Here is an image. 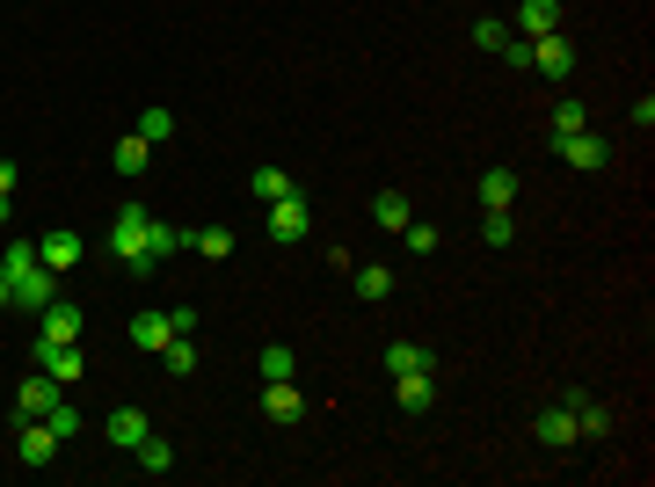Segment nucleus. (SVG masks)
Masks as SVG:
<instances>
[{"label":"nucleus","instance_id":"f257e3e1","mask_svg":"<svg viewBox=\"0 0 655 487\" xmlns=\"http://www.w3.org/2000/svg\"><path fill=\"white\" fill-rule=\"evenodd\" d=\"M146 226H153V212H146V204H117V219H110V255H117L139 284H153V277H161V262L146 255Z\"/></svg>","mask_w":655,"mask_h":487},{"label":"nucleus","instance_id":"f03ea898","mask_svg":"<svg viewBox=\"0 0 655 487\" xmlns=\"http://www.w3.org/2000/svg\"><path fill=\"white\" fill-rule=\"evenodd\" d=\"M59 400H66V386H59L51 371H29L23 386H15V408H8V422H45Z\"/></svg>","mask_w":655,"mask_h":487},{"label":"nucleus","instance_id":"7ed1b4c3","mask_svg":"<svg viewBox=\"0 0 655 487\" xmlns=\"http://www.w3.org/2000/svg\"><path fill=\"white\" fill-rule=\"evenodd\" d=\"M263 212H269V241H285V247H299L306 233H314V204H306L299 190H285L277 204H263Z\"/></svg>","mask_w":655,"mask_h":487},{"label":"nucleus","instance_id":"20e7f679","mask_svg":"<svg viewBox=\"0 0 655 487\" xmlns=\"http://www.w3.org/2000/svg\"><path fill=\"white\" fill-rule=\"evenodd\" d=\"M532 66L546 80H568L576 74V37H568V29H546V37H532Z\"/></svg>","mask_w":655,"mask_h":487},{"label":"nucleus","instance_id":"39448f33","mask_svg":"<svg viewBox=\"0 0 655 487\" xmlns=\"http://www.w3.org/2000/svg\"><path fill=\"white\" fill-rule=\"evenodd\" d=\"M554 153H560V168H576V175H597L612 161V146L597 131H568V139H554Z\"/></svg>","mask_w":655,"mask_h":487},{"label":"nucleus","instance_id":"423d86ee","mask_svg":"<svg viewBox=\"0 0 655 487\" xmlns=\"http://www.w3.org/2000/svg\"><path fill=\"white\" fill-rule=\"evenodd\" d=\"M37 262H45L51 277H66V269L88 262V241H80V233H45V241H37Z\"/></svg>","mask_w":655,"mask_h":487},{"label":"nucleus","instance_id":"0eeeda50","mask_svg":"<svg viewBox=\"0 0 655 487\" xmlns=\"http://www.w3.org/2000/svg\"><path fill=\"white\" fill-rule=\"evenodd\" d=\"M263 414L277 422V430H291V422H306V400H299L291 379H263Z\"/></svg>","mask_w":655,"mask_h":487},{"label":"nucleus","instance_id":"6e6552de","mask_svg":"<svg viewBox=\"0 0 655 487\" xmlns=\"http://www.w3.org/2000/svg\"><path fill=\"white\" fill-rule=\"evenodd\" d=\"M393 408L430 414L437 408V371H401V379H393Z\"/></svg>","mask_w":655,"mask_h":487},{"label":"nucleus","instance_id":"1a4fd4ad","mask_svg":"<svg viewBox=\"0 0 655 487\" xmlns=\"http://www.w3.org/2000/svg\"><path fill=\"white\" fill-rule=\"evenodd\" d=\"M102 437L117 444V451H139V444L153 437V422H146V408H110V422H102Z\"/></svg>","mask_w":655,"mask_h":487},{"label":"nucleus","instance_id":"9d476101","mask_svg":"<svg viewBox=\"0 0 655 487\" xmlns=\"http://www.w3.org/2000/svg\"><path fill=\"white\" fill-rule=\"evenodd\" d=\"M15 451H23V465H51L59 459V430L51 422H15Z\"/></svg>","mask_w":655,"mask_h":487},{"label":"nucleus","instance_id":"9b49d317","mask_svg":"<svg viewBox=\"0 0 655 487\" xmlns=\"http://www.w3.org/2000/svg\"><path fill=\"white\" fill-rule=\"evenodd\" d=\"M37 371H51V379H59V386H73V379H80V371H88V357H80V349H73V342H37Z\"/></svg>","mask_w":655,"mask_h":487},{"label":"nucleus","instance_id":"f8f14e48","mask_svg":"<svg viewBox=\"0 0 655 487\" xmlns=\"http://www.w3.org/2000/svg\"><path fill=\"white\" fill-rule=\"evenodd\" d=\"M51 298H59V277H51L45 262H37V269H23V277H15V306H23V313H45Z\"/></svg>","mask_w":655,"mask_h":487},{"label":"nucleus","instance_id":"ddd939ff","mask_svg":"<svg viewBox=\"0 0 655 487\" xmlns=\"http://www.w3.org/2000/svg\"><path fill=\"white\" fill-rule=\"evenodd\" d=\"M532 437L546 444V451H568V444H576V414H568V400H560V408H539V414H532Z\"/></svg>","mask_w":655,"mask_h":487},{"label":"nucleus","instance_id":"4468645a","mask_svg":"<svg viewBox=\"0 0 655 487\" xmlns=\"http://www.w3.org/2000/svg\"><path fill=\"white\" fill-rule=\"evenodd\" d=\"M37 328H45V342H80V328H88V320H80V306H73V298H51L45 313H37Z\"/></svg>","mask_w":655,"mask_h":487},{"label":"nucleus","instance_id":"2eb2a0df","mask_svg":"<svg viewBox=\"0 0 655 487\" xmlns=\"http://www.w3.org/2000/svg\"><path fill=\"white\" fill-rule=\"evenodd\" d=\"M546 29H560V0H525V8H517V37L532 44V37H546Z\"/></svg>","mask_w":655,"mask_h":487},{"label":"nucleus","instance_id":"dca6fc26","mask_svg":"<svg viewBox=\"0 0 655 487\" xmlns=\"http://www.w3.org/2000/svg\"><path fill=\"white\" fill-rule=\"evenodd\" d=\"M168 313H153V306H146V313H131V349H153V357H161V349H168Z\"/></svg>","mask_w":655,"mask_h":487},{"label":"nucleus","instance_id":"f3484780","mask_svg":"<svg viewBox=\"0 0 655 487\" xmlns=\"http://www.w3.org/2000/svg\"><path fill=\"white\" fill-rule=\"evenodd\" d=\"M387 371L393 379H401V371H437V349H423V342H387Z\"/></svg>","mask_w":655,"mask_h":487},{"label":"nucleus","instance_id":"a211bd4d","mask_svg":"<svg viewBox=\"0 0 655 487\" xmlns=\"http://www.w3.org/2000/svg\"><path fill=\"white\" fill-rule=\"evenodd\" d=\"M509 204H517V175H509V168H488L481 175V212H509Z\"/></svg>","mask_w":655,"mask_h":487},{"label":"nucleus","instance_id":"6ab92c4d","mask_svg":"<svg viewBox=\"0 0 655 487\" xmlns=\"http://www.w3.org/2000/svg\"><path fill=\"white\" fill-rule=\"evenodd\" d=\"M190 247L204 255V262H234V226H197Z\"/></svg>","mask_w":655,"mask_h":487},{"label":"nucleus","instance_id":"aec40b11","mask_svg":"<svg viewBox=\"0 0 655 487\" xmlns=\"http://www.w3.org/2000/svg\"><path fill=\"white\" fill-rule=\"evenodd\" d=\"M182 247H190V233H175L168 219H153V226H146V255H153V262H175Z\"/></svg>","mask_w":655,"mask_h":487},{"label":"nucleus","instance_id":"412c9836","mask_svg":"<svg viewBox=\"0 0 655 487\" xmlns=\"http://www.w3.org/2000/svg\"><path fill=\"white\" fill-rule=\"evenodd\" d=\"M350 284H357V298H364V306H379V298H393V269H387V262H364L357 277H350Z\"/></svg>","mask_w":655,"mask_h":487},{"label":"nucleus","instance_id":"4be33fe9","mask_svg":"<svg viewBox=\"0 0 655 487\" xmlns=\"http://www.w3.org/2000/svg\"><path fill=\"white\" fill-rule=\"evenodd\" d=\"M131 131H139L146 146H168V139H175V110H161V102H153V110H139V124H131Z\"/></svg>","mask_w":655,"mask_h":487},{"label":"nucleus","instance_id":"5701e85b","mask_svg":"<svg viewBox=\"0 0 655 487\" xmlns=\"http://www.w3.org/2000/svg\"><path fill=\"white\" fill-rule=\"evenodd\" d=\"M161 371H168V379H190V371H197V342H190V335H168V349H161Z\"/></svg>","mask_w":655,"mask_h":487},{"label":"nucleus","instance_id":"b1692460","mask_svg":"<svg viewBox=\"0 0 655 487\" xmlns=\"http://www.w3.org/2000/svg\"><path fill=\"white\" fill-rule=\"evenodd\" d=\"M146 161H153V146L139 131H117V175H146Z\"/></svg>","mask_w":655,"mask_h":487},{"label":"nucleus","instance_id":"393cba45","mask_svg":"<svg viewBox=\"0 0 655 487\" xmlns=\"http://www.w3.org/2000/svg\"><path fill=\"white\" fill-rule=\"evenodd\" d=\"M371 219L387 226V233H401V226H408V196H401V190H379V196H371Z\"/></svg>","mask_w":655,"mask_h":487},{"label":"nucleus","instance_id":"a878e982","mask_svg":"<svg viewBox=\"0 0 655 487\" xmlns=\"http://www.w3.org/2000/svg\"><path fill=\"white\" fill-rule=\"evenodd\" d=\"M568 414H576V437H605L612 430V408H597V400H568Z\"/></svg>","mask_w":655,"mask_h":487},{"label":"nucleus","instance_id":"bb28decb","mask_svg":"<svg viewBox=\"0 0 655 487\" xmlns=\"http://www.w3.org/2000/svg\"><path fill=\"white\" fill-rule=\"evenodd\" d=\"M255 371H263V379H291V371H299V357H291L285 342H269L263 357H255Z\"/></svg>","mask_w":655,"mask_h":487},{"label":"nucleus","instance_id":"cd10ccee","mask_svg":"<svg viewBox=\"0 0 655 487\" xmlns=\"http://www.w3.org/2000/svg\"><path fill=\"white\" fill-rule=\"evenodd\" d=\"M248 190L263 196V204H277V196L291 190V175H285V168H255V175H248Z\"/></svg>","mask_w":655,"mask_h":487},{"label":"nucleus","instance_id":"c85d7f7f","mask_svg":"<svg viewBox=\"0 0 655 487\" xmlns=\"http://www.w3.org/2000/svg\"><path fill=\"white\" fill-rule=\"evenodd\" d=\"M168 465H175V444L168 437H146L139 444V473H168Z\"/></svg>","mask_w":655,"mask_h":487},{"label":"nucleus","instance_id":"c756f323","mask_svg":"<svg viewBox=\"0 0 655 487\" xmlns=\"http://www.w3.org/2000/svg\"><path fill=\"white\" fill-rule=\"evenodd\" d=\"M401 241H408V255H437V247H444V233H437V226H423V219H408V226H401Z\"/></svg>","mask_w":655,"mask_h":487},{"label":"nucleus","instance_id":"7c9ffc66","mask_svg":"<svg viewBox=\"0 0 655 487\" xmlns=\"http://www.w3.org/2000/svg\"><path fill=\"white\" fill-rule=\"evenodd\" d=\"M481 241L488 247H509V241H517V219H509V212H488V219H481Z\"/></svg>","mask_w":655,"mask_h":487},{"label":"nucleus","instance_id":"2f4dec72","mask_svg":"<svg viewBox=\"0 0 655 487\" xmlns=\"http://www.w3.org/2000/svg\"><path fill=\"white\" fill-rule=\"evenodd\" d=\"M0 269H8V277H23V269H37V241H8Z\"/></svg>","mask_w":655,"mask_h":487},{"label":"nucleus","instance_id":"473e14b6","mask_svg":"<svg viewBox=\"0 0 655 487\" xmlns=\"http://www.w3.org/2000/svg\"><path fill=\"white\" fill-rule=\"evenodd\" d=\"M582 117H590V110H582V102H554V139H568V131H582Z\"/></svg>","mask_w":655,"mask_h":487},{"label":"nucleus","instance_id":"72a5a7b5","mask_svg":"<svg viewBox=\"0 0 655 487\" xmlns=\"http://www.w3.org/2000/svg\"><path fill=\"white\" fill-rule=\"evenodd\" d=\"M45 422H51V430H59V444H66V437H80V408H66V400H59V408H51Z\"/></svg>","mask_w":655,"mask_h":487},{"label":"nucleus","instance_id":"f704fd0d","mask_svg":"<svg viewBox=\"0 0 655 487\" xmlns=\"http://www.w3.org/2000/svg\"><path fill=\"white\" fill-rule=\"evenodd\" d=\"M474 44H481V51H503V44H509V29L488 15V23H474Z\"/></svg>","mask_w":655,"mask_h":487},{"label":"nucleus","instance_id":"c9c22d12","mask_svg":"<svg viewBox=\"0 0 655 487\" xmlns=\"http://www.w3.org/2000/svg\"><path fill=\"white\" fill-rule=\"evenodd\" d=\"M15 175H23L15 161H0V196H15Z\"/></svg>","mask_w":655,"mask_h":487},{"label":"nucleus","instance_id":"e433bc0d","mask_svg":"<svg viewBox=\"0 0 655 487\" xmlns=\"http://www.w3.org/2000/svg\"><path fill=\"white\" fill-rule=\"evenodd\" d=\"M8 306H15V277L0 269V313H8Z\"/></svg>","mask_w":655,"mask_h":487},{"label":"nucleus","instance_id":"4c0bfd02","mask_svg":"<svg viewBox=\"0 0 655 487\" xmlns=\"http://www.w3.org/2000/svg\"><path fill=\"white\" fill-rule=\"evenodd\" d=\"M0 233H8V196H0Z\"/></svg>","mask_w":655,"mask_h":487}]
</instances>
